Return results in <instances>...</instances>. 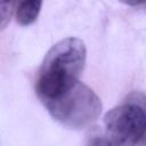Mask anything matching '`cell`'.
<instances>
[{"label": "cell", "mask_w": 146, "mask_h": 146, "mask_svg": "<svg viewBox=\"0 0 146 146\" xmlns=\"http://www.w3.org/2000/svg\"><path fill=\"white\" fill-rule=\"evenodd\" d=\"M86 60L87 48L81 39L68 36L55 43L46 54L36 78L35 90L41 102L58 96L78 82Z\"/></svg>", "instance_id": "cell-1"}, {"label": "cell", "mask_w": 146, "mask_h": 146, "mask_svg": "<svg viewBox=\"0 0 146 146\" xmlns=\"http://www.w3.org/2000/svg\"><path fill=\"white\" fill-rule=\"evenodd\" d=\"M42 103L57 122L75 130L90 127L98 120L103 110L100 98L80 81Z\"/></svg>", "instance_id": "cell-2"}, {"label": "cell", "mask_w": 146, "mask_h": 146, "mask_svg": "<svg viewBox=\"0 0 146 146\" xmlns=\"http://www.w3.org/2000/svg\"><path fill=\"white\" fill-rule=\"evenodd\" d=\"M106 144L137 145L145 139L146 115L137 103H125L110 110L104 116Z\"/></svg>", "instance_id": "cell-3"}, {"label": "cell", "mask_w": 146, "mask_h": 146, "mask_svg": "<svg viewBox=\"0 0 146 146\" xmlns=\"http://www.w3.org/2000/svg\"><path fill=\"white\" fill-rule=\"evenodd\" d=\"M43 0H17L15 6V16L18 24L29 26L33 24L41 11Z\"/></svg>", "instance_id": "cell-4"}, {"label": "cell", "mask_w": 146, "mask_h": 146, "mask_svg": "<svg viewBox=\"0 0 146 146\" xmlns=\"http://www.w3.org/2000/svg\"><path fill=\"white\" fill-rule=\"evenodd\" d=\"M16 0H0V31L5 30L9 24L15 11Z\"/></svg>", "instance_id": "cell-5"}, {"label": "cell", "mask_w": 146, "mask_h": 146, "mask_svg": "<svg viewBox=\"0 0 146 146\" xmlns=\"http://www.w3.org/2000/svg\"><path fill=\"white\" fill-rule=\"evenodd\" d=\"M119 1L124 3V5H127V6H132V7L143 5L145 2V0H119Z\"/></svg>", "instance_id": "cell-6"}]
</instances>
